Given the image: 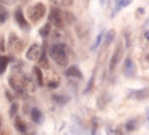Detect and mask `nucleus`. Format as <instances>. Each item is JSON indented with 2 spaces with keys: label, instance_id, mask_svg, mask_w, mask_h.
Returning <instances> with one entry per match:
<instances>
[{
  "label": "nucleus",
  "instance_id": "f257e3e1",
  "mask_svg": "<svg viewBox=\"0 0 149 135\" xmlns=\"http://www.w3.org/2000/svg\"><path fill=\"white\" fill-rule=\"evenodd\" d=\"M48 54H50V58L59 66H66L68 62H69V57H68V53H66V48L62 43H55L53 44L50 50H48Z\"/></svg>",
  "mask_w": 149,
  "mask_h": 135
},
{
  "label": "nucleus",
  "instance_id": "f03ea898",
  "mask_svg": "<svg viewBox=\"0 0 149 135\" xmlns=\"http://www.w3.org/2000/svg\"><path fill=\"white\" fill-rule=\"evenodd\" d=\"M44 15H46V6H44V3H36V4L31 6L28 8V18H29V21L37 22L39 19H42Z\"/></svg>",
  "mask_w": 149,
  "mask_h": 135
},
{
  "label": "nucleus",
  "instance_id": "7ed1b4c3",
  "mask_svg": "<svg viewBox=\"0 0 149 135\" xmlns=\"http://www.w3.org/2000/svg\"><path fill=\"white\" fill-rule=\"evenodd\" d=\"M48 22L55 28H62L65 25L64 10H59V7H53L48 14Z\"/></svg>",
  "mask_w": 149,
  "mask_h": 135
},
{
  "label": "nucleus",
  "instance_id": "20e7f679",
  "mask_svg": "<svg viewBox=\"0 0 149 135\" xmlns=\"http://www.w3.org/2000/svg\"><path fill=\"white\" fill-rule=\"evenodd\" d=\"M43 50H42V46L40 44H32L29 48H28L26 51V58L29 61H39V58H40V55H42Z\"/></svg>",
  "mask_w": 149,
  "mask_h": 135
},
{
  "label": "nucleus",
  "instance_id": "39448f33",
  "mask_svg": "<svg viewBox=\"0 0 149 135\" xmlns=\"http://www.w3.org/2000/svg\"><path fill=\"white\" fill-rule=\"evenodd\" d=\"M122 55H123V46L122 44H119V46L116 47V50H115L113 55H112L111 62H109V70H111V72L115 70V68H116L117 64H119V61L122 60Z\"/></svg>",
  "mask_w": 149,
  "mask_h": 135
},
{
  "label": "nucleus",
  "instance_id": "423d86ee",
  "mask_svg": "<svg viewBox=\"0 0 149 135\" xmlns=\"http://www.w3.org/2000/svg\"><path fill=\"white\" fill-rule=\"evenodd\" d=\"M22 47V42L19 40V37L17 36L15 33H11L8 36V42H7V48L10 51H18Z\"/></svg>",
  "mask_w": 149,
  "mask_h": 135
},
{
  "label": "nucleus",
  "instance_id": "0eeeda50",
  "mask_svg": "<svg viewBox=\"0 0 149 135\" xmlns=\"http://www.w3.org/2000/svg\"><path fill=\"white\" fill-rule=\"evenodd\" d=\"M130 99L134 101H144L149 98V88H141V90H135V91H130L128 94Z\"/></svg>",
  "mask_w": 149,
  "mask_h": 135
},
{
  "label": "nucleus",
  "instance_id": "6e6552de",
  "mask_svg": "<svg viewBox=\"0 0 149 135\" xmlns=\"http://www.w3.org/2000/svg\"><path fill=\"white\" fill-rule=\"evenodd\" d=\"M123 75L126 77H133L135 76V64L131 58H126L124 65H123Z\"/></svg>",
  "mask_w": 149,
  "mask_h": 135
},
{
  "label": "nucleus",
  "instance_id": "1a4fd4ad",
  "mask_svg": "<svg viewBox=\"0 0 149 135\" xmlns=\"http://www.w3.org/2000/svg\"><path fill=\"white\" fill-rule=\"evenodd\" d=\"M65 76L66 77H70V79H81L83 77V73L80 72V69L77 66H69V68H66L65 70Z\"/></svg>",
  "mask_w": 149,
  "mask_h": 135
},
{
  "label": "nucleus",
  "instance_id": "9d476101",
  "mask_svg": "<svg viewBox=\"0 0 149 135\" xmlns=\"http://www.w3.org/2000/svg\"><path fill=\"white\" fill-rule=\"evenodd\" d=\"M14 17H15L17 24H18V25H19V26H21L22 29H28V22H26V18L24 17V12H22L21 8H18V10H15V14H14Z\"/></svg>",
  "mask_w": 149,
  "mask_h": 135
},
{
  "label": "nucleus",
  "instance_id": "9b49d317",
  "mask_svg": "<svg viewBox=\"0 0 149 135\" xmlns=\"http://www.w3.org/2000/svg\"><path fill=\"white\" fill-rule=\"evenodd\" d=\"M8 84L11 86V88L18 94H24V86H22L19 80H17L15 77H8Z\"/></svg>",
  "mask_w": 149,
  "mask_h": 135
},
{
  "label": "nucleus",
  "instance_id": "f8f14e48",
  "mask_svg": "<svg viewBox=\"0 0 149 135\" xmlns=\"http://www.w3.org/2000/svg\"><path fill=\"white\" fill-rule=\"evenodd\" d=\"M131 1H133V0H120V1H119V3L116 4V7L113 8L112 17H115V15H116V14H117V12H119L120 10H122V8H124V7H127V6H130V4H131Z\"/></svg>",
  "mask_w": 149,
  "mask_h": 135
},
{
  "label": "nucleus",
  "instance_id": "ddd939ff",
  "mask_svg": "<svg viewBox=\"0 0 149 135\" xmlns=\"http://www.w3.org/2000/svg\"><path fill=\"white\" fill-rule=\"evenodd\" d=\"M55 7H59V8H66V7H70L73 4V0H51Z\"/></svg>",
  "mask_w": 149,
  "mask_h": 135
},
{
  "label": "nucleus",
  "instance_id": "4468645a",
  "mask_svg": "<svg viewBox=\"0 0 149 135\" xmlns=\"http://www.w3.org/2000/svg\"><path fill=\"white\" fill-rule=\"evenodd\" d=\"M108 102H109V95L105 92V94H102L101 97L98 98V101H97V106H98L100 109H105V106H107Z\"/></svg>",
  "mask_w": 149,
  "mask_h": 135
},
{
  "label": "nucleus",
  "instance_id": "2eb2a0df",
  "mask_svg": "<svg viewBox=\"0 0 149 135\" xmlns=\"http://www.w3.org/2000/svg\"><path fill=\"white\" fill-rule=\"evenodd\" d=\"M51 33V24L48 22V24H46L44 26H42L40 29H39V35L42 36V37H48V35Z\"/></svg>",
  "mask_w": 149,
  "mask_h": 135
},
{
  "label": "nucleus",
  "instance_id": "dca6fc26",
  "mask_svg": "<svg viewBox=\"0 0 149 135\" xmlns=\"http://www.w3.org/2000/svg\"><path fill=\"white\" fill-rule=\"evenodd\" d=\"M31 117H32V120L35 121V123H42V113H40V110L36 108H33L32 110H31Z\"/></svg>",
  "mask_w": 149,
  "mask_h": 135
},
{
  "label": "nucleus",
  "instance_id": "f3484780",
  "mask_svg": "<svg viewBox=\"0 0 149 135\" xmlns=\"http://www.w3.org/2000/svg\"><path fill=\"white\" fill-rule=\"evenodd\" d=\"M15 128L22 134H26V125L21 119H15Z\"/></svg>",
  "mask_w": 149,
  "mask_h": 135
},
{
  "label": "nucleus",
  "instance_id": "a211bd4d",
  "mask_svg": "<svg viewBox=\"0 0 149 135\" xmlns=\"http://www.w3.org/2000/svg\"><path fill=\"white\" fill-rule=\"evenodd\" d=\"M48 88H57V87L59 86V77L57 75L51 76V79H50V81L47 83Z\"/></svg>",
  "mask_w": 149,
  "mask_h": 135
},
{
  "label": "nucleus",
  "instance_id": "6ab92c4d",
  "mask_svg": "<svg viewBox=\"0 0 149 135\" xmlns=\"http://www.w3.org/2000/svg\"><path fill=\"white\" fill-rule=\"evenodd\" d=\"M102 39H104V32H101V33H98V36L95 37V40H94V44L91 46V50L93 51H95L100 46H101V42H102Z\"/></svg>",
  "mask_w": 149,
  "mask_h": 135
},
{
  "label": "nucleus",
  "instance_id": "aec40b11",
  "mask_svg": "<svg viewBox=\"0 0 149 135\" xmlns=\"http://www.w3.org/2000/svg\"><path fill=\"white\" fill-rule=\"evenodd\" d=\"M33 73H35V77H36V80H37V84H39V86H42V84H43V73H42V69L36 66V68L33 69Z\"/></svg>",
  "mask_w": 149,
  "mask_h": 135
},
{
  "label": "nucleus",
  "instance_id": "412c9836",
  "mask_svg": "<svg viewBox=\"0 0 149 135\" xmlns=\"http://www.w3.org/2000/svg\"><path fill=\"white\" fill-rule=\"evenodd\" d=\"M115 36H116V32H115L113 29H112V30H109V32L107 33V36H105V46H109V44L113 42Z\"/></svg>",
  "mask_w": 149,
  "mask_h": 135
},
{
  "label": "nucleus",
  "instance_id": "4be33fe9",
  "mask_svg": "<svg viewBox=\"0 0 149 135\" xmlns=\"http://www.w3.org/2000/svg\"><path fill=\"white\" fill-rule=\"evenodd\" d=\"M7 64H8V58H7V57H0V75L6 70Z\"/></svg>",
  "mask_w": 149,
  "mask_h": 135
},
{
  "label": "nucleus",
  "instance_id": "5701e85b",
  "mask_svg": "<svg viewBox=\"0 0 149 135\" xmlns=\"http://www.w3.org/2000/svg\"><path fill=\"white\" fill-rule=\"evenodd\" d=\"M126 128H127V131H134L138 128V124H137L135 120H130V121H127V124H126Z\"/></svg>",
  "mask_w": 149,
  "mask_h": 135
},
{
  "label": "nucleus",
  "instance_id": "b1692460",
  "mask_svg": "<svg viewBox=\"0 0 149 135\" xmlns=\"http://www.w3.org/2000/svg\"><path fill=\"white\" fill-rule=\"evenodd\" d=\"M39 64H40V66H43V68H48L47 55L44 54V53H42V55H40V58H39Z\"/></svg>",
  "mask_w": 149,
  "mask_h": 135
},
{
  "label": "nucleus",
  "instance_id": "393cba45",
  "mask_svg": "<svg viewBox=\"0 0 149 135\" xmlns=\"http://www.w3.org/2000/svg\"><path fill=\"white\" fill-rule=\"evenodd\" d=\"M24 81H25V87H28V90H31V91H35V90H36L33 81L31 80L29 77H24Z\"/></svg>",
  "mask_w": 149,
  "mask_h": 135
},
{
  "label": "nucleus",
  "instance_id": "a878e982",
  "mask_svg": "<svg viewBox=\"0 0 149 135\" xmlns=\"http://www.w3.org/2000/svg\"><path fill=\"white\" fill-rule=\"evenodd\" d=\"M93 86H94V73H93V76L90 77V80H88V83H87V86H86V90H84V94H88V92L93 90Z\"/></svg>",
  "mask_w": 149,
  "mask_h": 135
},
{
  "label": "nucleus",
  "instance_id": "bb28decb",
  "mask_svg": "<svg viewBox=\"0 0 149 135\" xmlns=\"http://www.w3.org/2000/svg\"><path fill=\"white\" fill-rule=\"evenodd\" d=\"M64 15H65V24H73L74 22V17L70 14L69 11H64Z\"/></svg>",
  "mask_w": 149,
  "mask_h": 135
},
{
  "label": "nucleus",
  "instance_id": "cd10ccee",
  "mask_svg": "<svg viewBox=\"0 0 149 135\" xmlns=\"http://www.w3.org/2000/svg\"><path fill=\"white\" fill-rule=\"evenodd\" d=\"M6 19H7V12H6V11H3V12H0V24H3V22H6Z\"/></svg>",
  "mask_w": 149,
  "mask_h": 135
},
{
  "label": "nucleus",
  "instance_id": "c85d7f7f",
  "mask_svg": "<svg viewBox=\"0 0 149 135\" xmlns=\"http://www.w3.org/2000/svg\"><path fill=\"white\" fill-rule=\"evenodd\" d=\"M107 135H117V134H116V131L113 130L112 127H109V125H108V127H107Z\"/></svg>",
  "mask_w": 149,
  "mask_h": 135
},
{
  "label": "nucleus",
  "instance_id": "c756f323",
  "mask_svg": "<svg viewBox=\"0 0 149 135\" xmlns=\"http://www.w3.org/2000/svg\"><path fill=\"white\" fill-rule=\"evenodd\" d=\"M54 99L57 101V102H59V103H65L66 101H65V97H59V95H55L54 97Z\"/></svg>",
  "mask_w": 149,
  "mask_h": 135
},
{
  "label": "nucleus",
  "instance_id": "7c9ffc66",
  "mask_svg": "<svg viewBox=\"0 0 149 135\" xmlns=\"http://www.w3.org/2000/svg\"><path fill=\"white\" fill-rule=\"evenodd\" d=\"M17 108H18V106H17V103H13V106H11V116H14V114H15V112H17Z\"/></svg>",
  "mask_w": 149,
  "mask_h": 135
},
{
  "label": "nucleus",
  "instance_id": "2f4dec72",
  "mask_svg": "<svg viewBox=\"0 0 149 135\" xmlns=\"http://www.w3.org/2000/svg\"><path fill=\"white\" fill-rule=\"evenodd\" d=\"M17 0H0V3H6V4H13L15 3Z\"/></svg>",
  "mask_w": 149,
  "mask_h": 135
},
{
  "label": "nucleus",
  "instance_id": "473e14b6",
  "mask_svg": "<svg viewBox=\"0 0 149 135\" xmlns=\"http://www.w3.org/2000/svg\"><path fill=\"white\" fill-rule=\"evenodd\" d=\"M137 14H138V15H142V14H144V8H142V7H139L138 10H137Z\"/></svg>",
  "mask_w": 149,
  "mask_h": 135
},
{
  "label": "nucleus",
  "instance_id": "72a5a7b5",
  "mask_svg": "<svg viewBox=\"0 0 149 135\" xmlns=\"http://www.w3.org/2000/svg\"><path fill=\"white\" fill-rule=\"evenodd\" d=\"M107 1L108 0H100V3H101L102 7H107Z\"/></svg>",
  "mask_w": 149,
  "mask_h": 135
},
{
  "label": "nucleus",
  "instance_id": "f704fd0d",
  "mask_svg": "<svg viewBox=\"0 0 149 135\" xmlns=\"http://www.w3.org/2000/svg\"><path fill=\"white\" fill-rule=\"evenodd\" d=\"M145 39H146V40H149V30H146V32H145Z\"/></svg>",
  "mask_w": 149,
  "mask_h": 135
},
{
  "label": "nucleus",
  "instance_id": "c9c22d12",
  "mask_svg": "<svg viewBox=\"0 0 149 135\" xmlns=\"http://www.w3.org/2000/svg\"><path fill=\"white\" fill-rule=\"evenodd\" d=\"M145 110H146V117H148V121H149V108H146Z\"/></svg>",
  "mask_w": 149,
  "mask_h": 135
},
{
  "label": "nucleus",
  "instance_id": "e433bc0d",
  "mask_svg": "<svg viewBox=\"0 0 149 135\" xmlns=\"http://www.w3.org/2000/svg\"><path fill=\"white\" fill-rule=\"evenodd\" d=\"M3 11H4V7H3V4L0 3V12H3Z\"/></svg>",
  "mask_w": 149,
  "mask_h": 135
},
{
  "label": "nucleus",
  "instance_id": "4c0bfd02",
  "mask_svg": "<svg viewBox=\"0 0 149 135\" xmlns=\"http://www.w3.org/2000/svg\"><path fill=\"white\" fill-rule=\"evenodd\" d=\"M113 1H115V4H117V3H119L120 0H113Z\"/></svg>",
  "mask_w": 149,
  "mask_h": 135
},
{
  "label": "nucleus",
  "instance_id": "58836bf2",
  "mask_svg": "<svg viewBox=\"0 0 149 135\" xmlns=\"http://www.w3.org/2000/svg\"><path fill=\"white\" fill-rule=\"evenodd\" d=\"M146 61H148V62H149V54L146 55Z\"/></svg>",
  "mask_w": 149,
  "mask_h": 135
},
{
  "label": "nucleus",
  "instance_id": "ea45409f",
  "mask_svg": "<svg viewBox=\"0 0 149 135\" xmlns=\"http://www.w3.org/2000/svg\"><path fill=\"white\" fill-rule=\"evenodd\" d=\"M84 1H88V0H84Z\"/></svg>",
  "mask_w": 149,
  "mask_h": 135
}]
</instances>
